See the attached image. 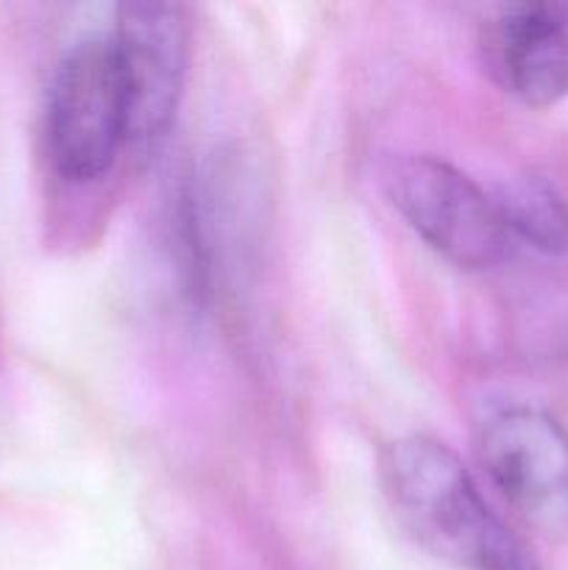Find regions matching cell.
<instances>
[{
  "label": "cell",
  "instance_id": "52a82bcc",
  "mask_svg": "<svg viewBox=\"0 0 568 570\" xmlns=\"http://www.w3.org/2000/svg\"><path fill=\"white\" fill-rule=\"evenodd\" d=\"M512 243H527L546 256L568 250V204L543 178H516L493 189Z\"/></svg>",
  "mask_w": 568,
  "mask_h": 570
},
{
  "label": "cell",
  "instance_id": "8992f818",
  "mask_svg": "<svg viewBox=\"0 0 568 570\" xmlns=\"http://www.w3.org/2000/svg\"><path fill=\"white\" fill-rule=\"evenodd\" d=\"M479 56L501 92L549 109L568 98V0H521L484 9Z\"/></svg>",
  "mask_w": 568,
  "mask_h": 570
},
{
  "label": "cell",
  "instance_id": "5b68a950",
  "mask_svg": "<svg viewBox=\"0 0 568 570\" xmlns=\"http://www.w3.org/2000/svg\"><path fill=\"white\" fill-rule=\"evenodd\" d=\"M479 465L512 512L540 529L568 527V432L546 412L507 406L479 429Z\"/></svg>",
  "mask_w": 568,
  "mask_h": 570
},
{
  "label": "cell",
  "instance_id": "7a4b0ae2",
  "mask_svg": "<svg viewBox=\"0 0 568 570\" xmlns=\"http://www.w3.org/2000/svg\"><path fill=\"white\" fill-rule=\"evenodd\" d=\"M390 206L443 259L488 271L510 259L512 243L496 195L438 156H393L382 167Z\"/></svg>",
  "mask_w": 568,
  "mask_h": 570
},
{
  "label": "cell",
  "instance_id": "277c9868",
  "mask_svg": "<svg viewBox=\"0 0 568 570\" xmlns=\"http://www.w3.org/2000/svg\"><path fill=\"white\" fill-rule=\"evenodd\" d=\"M117 61L128 104V145L154 150L165 142L184 95L189 17L176 3L117 6Z\"/></svg>",
  "mask_w": 568,
  "mask_h": 570
},
{
  "label": "cell",
  "instance_id": "3957f363",
  "mask_svg": "<svg viewBox=\"0 0 568 570\" xmlns=\"http://www.w3.org/2000/svg\"><path fill=\"white\" fill-rule=\"evenodd\" d=\"M53 170L70 184L100 181L128 145V104L111 37H87L56 67L45 111Z\"/></svg>",
  "mask_w": 568,
  "mask_h": 570
},
{
  "label": "cell",
  "instance_id": "6da1fadb",
  "mask_svg": "<svg viewBox=\"0 0 568 570\" xmlns=\"http://www.w3.org/2000/svg\"><path fill=\"white\" fill-rule=\"evenodd\" d=\"M379 484L395 523L434 560L460 570H540L440 440L407 434L384 445Z\"/></svg>",
  "mask_w": 568,
  "mask_h": 570
}]
</instances>
